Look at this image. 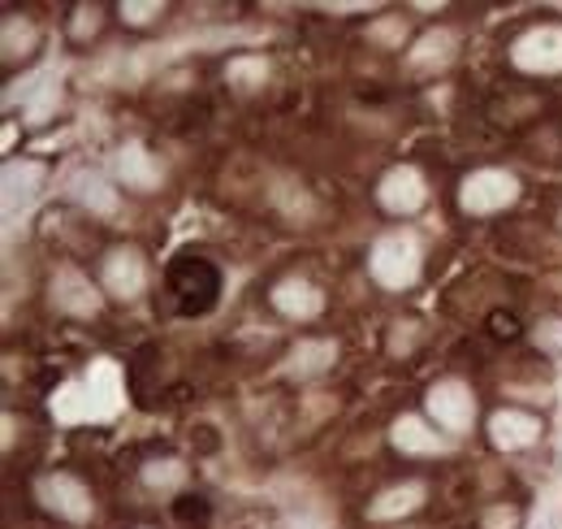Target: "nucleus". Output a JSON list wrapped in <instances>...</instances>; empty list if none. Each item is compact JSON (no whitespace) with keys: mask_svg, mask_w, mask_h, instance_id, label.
Wrapping results in <instances>:
<instances>
[{"mask_svg":"<svg viewBox=\"0 0 562 529\" xmlns=\"http://www.w3.org/2000/svg\"><path fill=\"white\" fill-rule=\"evenodd\" d=\"M368 273H372V282L385 286V291H407V286H416L420 273H425V248H420V239H416L411 231H390V235H381V239L372 244V252H368Z\"/></svg>","mask_w":562,"mask_h":529,"instance_id":"f257e3e1","label":"nucleus"},{"mask_svg":"<svg viewBox=\"0 0 562 529\" xmlns=\"http://www.w3.org/2000/svg\"><path fill=\"white\" fill-rule=\"evenodd\" d=\"M519 191L524 187L511 169H471L458 183V209L467 218H493V213H506L519 200Z\"/></svg>","mask_w":562,"mask_h":529,"instance_id":"f03ea898","label":"nucleus"},{"mask_svg":"<svg viewBox=\"0 0 562 529\" xmlns=\"http://www.w3.org/2000/svg\"><path fill=\"white\" fill-rule=\"evenodd\" d=\"M35 499H39L44 513H52L65 526H92V517H96V499L83 486V478H74V473H44V478H35Z\"/></svg>","mask_w":562,"mask_h":529,"instance_id":"7ed1b4c3","label":"nucleus"},{"mask_svg":"<svg viewBox=\"0 0 562 529\" xmlns=\"http://www.w3.org/2000/svg\"><path fill=\"white\" fill-rule=\"evenodd\" d=\"M511 66L519 74H562V26L559 22H541V26H528L524 35H515L511 44Z\"/></svg>","mask_w":562,"mask_h":529,"instance_id":"20e7f679","label":"nucleus"},{"mask_svg":"<svg viewBox=\"0 0 562 529\" xmlns=\"http://www.w3.org/2000/svg\"><path fill=\"white\" fill-rule=\"evenodd\" d=\"M425 412L442 434H467L476 421V396L463 378H438L425 396Z\"/></svg>","mask_w":562,"mask_h":529,"instance_id":"39448f33","label":"nucleus"},{"mask_svg":"<svg viewBox=\"0 0 562 529\" xmlns=\"http://www.w3.org/2000/svg\"><path fill=\"white\" fill-rule=\"evenodd\" d=\"M48 299H52V308H57V313L79 317V321L100 317V308H105L100 286H96V282H92L83 269H74V264L52 269V278H48Z\"/></svg>","mask_w":562,"mask_h":529,"instance_id":"423d86ee","label":"nucleus"},{"mask_svg":"<svg viewBox=\"0 0 562 529\" xmlns=\"http://www.w3.org/2000/svg\"><path fill=\"white\" fill-rule=\"evenodd\" d=\"M376 204L390 213V218H416L425 204H429V183L416 165H394L381 174L376 183Z\"/></svg>","mask_w":562,"mask_h":529,"instance_id":"0eeeda50","label":"nucleus"},{"mask_svg":"<svg viewBox=\"0 0 562 529\" xmlns=\"http://www.w3.org/2000/svg\"><path fill=\"white\" fill-rule=\"evenodd\" d=\"M100 286L109 291L112 299H121V304L139 299L147 291V261H143V252L130 248V244L112 248L105 264H100Z\"/></svg>","mask_w":562,"mask_h":529,"instance_id":"6e6552de","label":"nucleus"},{"mask_svg":"<svg viewBox=\"0 0 562 529\" xmlns=\"http://www.w3.org/2000/svg\"><path fill=\"white\" fill-rule=\"evenodd\" d=\"M112 169H117V183H121L125 191H139V196H147V191H156V187L165 183V165L152 156V148H147L143 139H125V143L117 148Z\"/></svg>","mask_w":562,"mask_h":529,"instance_id":"1a4fd4ad","label":"nucleus"},{"mask_svg":"<svg viewBox=\"0 0 562 529\" xmlns=\"http://www.w3.org/2000/svg\"><path fill=\"white\" fill-rule=\"evenodd\" d=\"M268 304L286 317V321H316L321 313H325V295H321V286L316 282H308V278H299V273H290V278H277L273 282V291H268Z\"/></svg>","mask_w":562,"mask_h":529,"instance_id":"9d476101","label":"nucleus"},{"mask_svg":"<svg viewBox=\"0 0 562 529\" xmlns=\"http://www.w3.org/2000/svg\"><path fill=\"white\" fill-rule=\"evenodd\" d=\"M454 57H458V35L450 26H433V31H425V35L411 39L403 66H407V74H420L425 79V74H442Z\"/></svg>","mask_w":562,"mask_h":529,"instance_id":"9b49d317","label":"nucleus"},{"mask_svg":"<svg viewBox=\"0 0 562 529\" xmlns=\"http://www.w3.org/2000/svg\"><path fill=\"white\" fill-rule=\"evenodd\" d=\"M537 438H541V416L524 408H498L489 416V443L498 451H528Z\"/></svg>","mask_w":562,"mask_h":529,"instance_id":"f8f14e48","label":"nucleus"},{"mask_svg":"<svg viewBox=\"0 0 562 529\" xmlns=\"http://www.w3.org/2000/svg\"><path fill=\"white\" fill-rule=\"evenodd\" d=\"M44 178H48V169L39 161H4V218L9 222L17 218V209L26 213L39 200Z\"/></svg>","mask_w":562,"mask_h":529,"instance_id":"ddd939ff","label":"nucleus"},{"mask_svg":"<svg viewBox=\"0 0 562 529\" xmlns=\"http://www.w3.org/2000/svg\"><path fill=\"white\" fill-rule=\"evenodd\" d=\"M337 361V343L334 339H299L286 356H282V378H295V383H312L321 374H330Z\"/></svg>","mask_w":562,"mask_h":529,"instance_id":"4468645a","label":"nucleus"},{"mask_svg":"<svg viewBox=\"0 0 562 529\" xmlns=\"http://www.w3.org/2000/svg\"><path fill=\"white\" fill-rule=\"evenodd\" d=\"M390 443L403 456H442V451H450V438H442L438 425L425 421V416H416V412H407V416H398L390 425Z\"/></svg>","mask_w":562,"mask_h":529,"instance_id":"2eb2a0df","label":"nucleus"},{"mask_svg":"<svg viewBox=\"0 0 562 529\" xmlns=\"http://www.w3.org/2000/svg\"><path fill=\"white\" fill-rule=\"evenodd\" d=\"M268 204H273L290 226H308V222H316V213H321L316 196H312L299 178H290V174L273 178V187H268Z\"/></svg>","mask_w":562,"mask_h":529,"instance_id":"dca6fc26","label":"nucleus"},{"mask_svg":"<svg viewBox=\"0 0 562 529\" xmlns=\"http://www.w3.org/2000/svg\"><path fill=\"white\" fill-rule=\"evenodd\" d=\"M425 499H429V486H425V482H398V486L381 491V495L368 504V521H376V526L403 521V517L420 513V508H425Z\"/></svg>","mask_w":562,"mask_h":529,"instance_id":"f3484780","label":"nucleus"},{"mask_svg":"<svg viewBox=\"0 0 562 529\" xmlns=\"http://www.w3.org/2000/svg\"><path fill=\"white\" fill-rule=\"evenodd\" d=\"M35 52H39V26H35V17L4 13V22H0V57H4V66L31 61Z\"/></svg>","mask_w":562,"mask_h":529,"instance_id":"a211bd4d","label":"nucleus"},{"mask_svg":"<svg viewBox=\"0 0 562 529\" xmlns=\"http://www.w3.org/2000/svg\"><path fill=\"white\" fill-rule=\"evenodd\" d=\"M70 196H74L87 213H96V218H112V213H117V204H121L109 183H105L100 174H87V169L70 178Z\"/></svg>","mask_w":562,"mask_h":529,"instance_id":"6ab92c4d","label":"nucleus"},{"mask_svg":"<svg viewBox=\"0 0 562 529\" xmlns=\"http://www.w3.org/2000/svg\"><path fill=\"white\" fill-rule=\"evenodd\" d=\"M268 74H273V66H268V57H260V52H238V57H229V66H225V83H229L234 92H260V87L268 83Z\"/></svg>","mask_w":562,"mask_h":529,"instance_id":"aec40b11","label":"nucleus"},{"mask_svg":"<svg viewBox=\"0 0 562 529\" xmlns=\"http://www.w3.org/2000/svg\"><path fill=\"white\" fill-rule=\"evenodd\" d=\"M187 478H191V469H187V460H178V456H160V460H147V465H143V486L156 491V495L182 491Z\"/></svg>","mask_w":562,"mask_h":529,"instance_id":"412c9836","label":"nucleus"},{"mask_svg":"<svg viewBox=\"0 0 562 529\" xmlns=\"http://www.w3.org/2000/svg\"><path fill=\"white\" fill-rule=\"evenodd\" d=\"M100 26H105V9H100V4H79L74 17H70V39L92 44V39L100 35Z\"/></svg>","mask_w":562,"mask_h":529,"instance_id":"4be33fe9","label":"nucleus"},{"mask_svg":"<svg viewBox=\"0 0 562 529\" xmlns=\"http://www.w3.org/2000/svg\"><path fill=\"white\" fill-rule=\"evenodd\" d=\"M368 39L381 44V48H403V39H407V17H398V13L376 17V22L368 26Z\"/></svg>","mask_w":562,"mask_h":529,"instance_id":"5701e85b","label":"nucleus"},{"mask_svg":"<svg viewBox=\"0 0 562 529\" xmlns=\"http://www.w3.org/2000/svg\"><path fill=\"white\" fill-rule=\"evenodd\" d=\"M117 13L125 26H152L156 17H165V4L160 0H125Z\"/></svg>","mask_w":562,"mask_h":529,"instance_id":"b1692460","label":"nucleus"},{"mask_svg":"<svg viewBox=\"0 0 562 529\" xmlns=\"http://www.w3.org/2000/svg\"><path fill=\"white\" fill-rule=\"evenodd\" d=\"M57 105H61V92H57L52 83H44V87H39V96L26 105V127H44V118H48Z\"/></svg>","mask_w":562,"mask_h":529,"instance_id":"393cba45","label":"nucleus"},{"mask_svg":"<svg viewBox=\"0 0 562 529\" xmlns=\"http://www.w3.org/2000/svg\"><path fill=\"white\" fill-rule=\"evenodd\" d=\"M480 529H519V513L511 504H493V508H485Z\"/></svg>","mask_w":562,"mask_h":529,"instance_id":"a878e982","label":"nucleus"},{"mask_svg":"<svg viewBox=\"0 0 562 529\" xmlns=\"http://www.w3.org/2000/svg\"><path fill=\"white\" fill-rule=\"evenodd\" d=\"M537 339H541L546 348H562V326L559 321H546V326L537 330Z\"/></svg>","mask_w":562,"mask_h":529,"instance_id":"bb28decb","label":"nucleus"},{"mask_svg":"<svg viewBox=\"0 0 562 529\" xmlns=\"http://www.w3.org/2000/svg\"><path fill=\"white\" fill-rule=\"evenodd\" d=\"M559 226H562V209H559Z\"/></svg>","mask_w":562,"mask_h":529,"instance_id":"cd10ccee","label":"nucleus"}]
</instances>
